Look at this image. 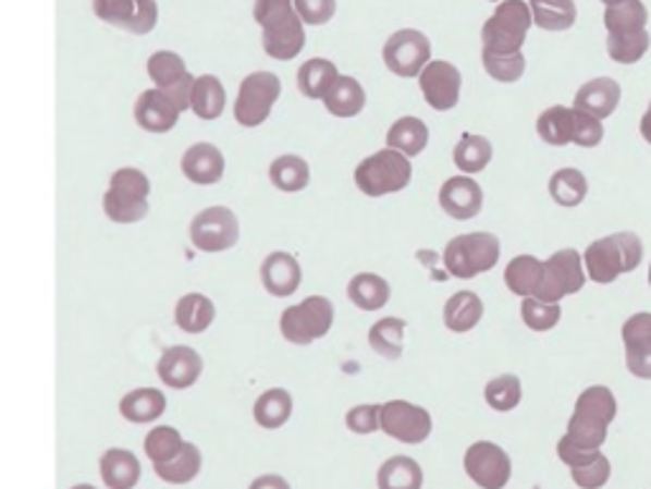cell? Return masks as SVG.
I'll return each instance as SVG.
<instances>
[{
  "label": "cell",
  "mask_w": 651,
  "mask_h": 489,
  "mask_svg": "<svg viewBox=\"0 0 651 489\" xmlns=\"http://www.w3.org/2000/svg\"><path fill=\"white\" fill-rule=\"evenodd\" d=\"M521 321L529 332H552L557 327L560 319H563V308L560 304H550V301H542L537 296L521 298Z\"/></svg>",
  "instance_id": "7dc6e473"
},
{
  "label": "cell",
  "mask_w": 651,
  "mask_h": 489,
  "mask_svg": "<svg viewBox=\"0 0 651 489\" xmlns=\"http://www.w3.org/2000/svg\"><path fill=\"white\" fill-rule=\"evenodd\" d=\"M260 283L272 298H291L303 283L300 260L287 250L265 255L260 262Z\"/></svg>",
  "instance_id": "ac0fdd59"
},
{
  "label": "cell",
  "mask_w": 651,
  "mask_h": 489,
  "mask_svg": "<svg viewBox=\"0 0 651 489\" xmlns=\"http://www.w3.org/2000/svg\"><path fill=\"white\" fill-rule=\"evenodd\" d=\"M603 5H616V3H621V0H601Z\"/></svg>",
  "instance_id": "94428289"
},
{
  "label": "cell",
  "mask_w": 651,
  "mask_h": 489,
  "mask_svg": "<svg viewBox=\"0 0 651 489\" xmlns=\"http://www.w3.org/2000/svg\"><path fill=\"white\" fill-rule=\"evenodd\" d=\"M499 258H502V243L494 232H466L445 245L443 268L458 281H471L496 268Z\"/></svg>",
  "instance_id": "5b68a950"
},
{
  "label": "cell",
  "mask_w": 651,
  "mask_h": 489,
  "mask_svg": "<svg viewBox=\"0 0 651 489\" xmlns=\"http://www.w3.org/2000/svg\"><path fill=\"white\" fill-rule=\"evenodd\" d=\"M148 77L153 80V85L158 89H163V93H171V89H176L181 82L192 77L186 70V62L181 59L176 51H156V54H150L148 59Z\"/></svg>",
  "instance_id": "7bdbcfd3"
},
{
  "label": "cell",
  "mask_w": 651,
  "mask_h": 489,
  "mask_svg": "<svg viewBox=\"0 0 651 489\" xmlns=\"http://www.w3.org/2000/svg\"><path fill=\"white\" fill-rule=\"evenodd\" d=\"M573 133L575 115L573 108H565V105H552V108L542 110L540 118H537V135H540V140L548 143V146H567V143H573Z\"/></svg>",
  "instance_id": "74e56055"
},
{
  "label": "cell",
  "mask_w": 651,
  "mask_h": 489,
  "mask_svg": "<svg viewBox=\"0 0 651 489\" xmlns=\"http://www.w3.org/2000/svg\"><path fill=\"white\" fill-rule=\"evenodd\" d=\"M621 340L624 347H641L651 342V311L631 314L621 327Z\"/></svg>",
  "instance_id": "db71d44e"
},
{
  "label": "cell",
  "mask_w": 651,
  "mask_h": 489,
  "mask_svg": "<svg viewBox=\"0 0 651 489\" xmlns=\"http://www.w3.org/2000/svg\"><path fill=\"white\" fill-rule=\"evenodd\" d=\"M621 105V85L613 77H595L575 93L573 108L598 120L611 118Z\"/></svg>",
  "instance_id": "7402d4cb"
},
{
  "label": "cell",
  "mask_w": 651,
  "mask_h": 489,
  "mask_svg": "<svg viewBox=\"0 0 651 489\" xmlns=\"http://www.w3.org/2000/svg\"><path fill=\"white\" fill-rule=\"evenodd\" d=\"M293 5L308 26H326L336 16V0H293Z\"/></svg>",
  "instance_id": "f5cc1de1"
},
{
  "label": "cell",
  "mask_w": 651,
  "mask_h": 489,
  "mask_svg": "<svg viewBox=\"0 0 651 489\" xmlns=\"http://www.w3.org/2000/svg\"><path fill=\"white\" fill-rule=\"evenodd\" d=\"M544 278V260L535 258V255H517L509 260V266L504 268V283L509 293L519 298L537 296Z\"/></svg>",
  "instance_id": "f546056e"
},
{
  "label": "cell",
  "mask_w": 651,
  "mask_h": 489,
  "mask_svg": "<svg viewBox=\"0 0 651 489\" xmlns=\"http://www.w3.org/2000/svg\"><path fill=\"white\" fill-rule=\"evenodd\" d=\"M535 26L527 0H502L496 11L481 26L483 51L494 54H517L525 47L529 28Z\"/></svg>",
  "instance_id": "52a82bcc"
},
{
  "label": "cell",
  "mask_w": 651,
  "mask_h": 489,
  "mask_svg": "<svg viewBox=\"0 0 651 489\" xmlns=\"http://www.w3.org/2000/svg\"><path fill=\"white\" fill-rule=\"evenodd\" d=\"M494 158V146L487 135H476V133H464L453 148V163H456L460 174L474 176L487 171V167Z\"/></svg>",
  "instance_id": "836d02e7"
},
{
  "label": "cell",
  "mask_w": 651,
  "mask_h": 489,
  "mask_svg": "<svg viewBox=\"0 0 651 489\" xmlns=\"http://www.w3.org/2000/svg\"><path fill=\"white\" fill-rule=\"evenodd\" d=\"M380 411L382 405H374V403H361V405H354L346 413V428H349L352 433L357 436H369L374 431H380Z\"/></svg>",
  "instance_id": "816d5d0a"
},
{
  "label": "cell",
  "mask_w": 651,
  "mask_h": 489,
  "mask_svg": "<svg viewBox=\"0 0 651 489\" xmlns=\"http://www.w3.org/2000/svg\"><path fill=\"white\" fill-rule=\"evenodd\" d=\"M380 431L400 443H426L433 433V416L410 401H388L380 411Z\"/></svg>",
  "instance_id": "7c38bea8"
},
{
  "label": "cell",
  "mask_w": 651,
  "mask_h": 489,
  "mask_svg": "<svg viewBox=\"0 0 651 489\" xmlns=\"http://www.w3.org/2000/svg\"><path fill=\"white\" fill-rule=\"evenodd\" d=\"M150 179L146 171L123 167L112 171L110 186L102 197V212L115 224H138L150 212Z\"/></svg>",
  "instance_id": "3957f363"
},
{
  "label": "cell",
  "mask_w": 651,
  "mask_h": 489,
  "mask_svg": "<svg viewBox=\"0 0 651 489\" xmlns=\"http://www.w3.org/2000/svg\"><path fill=\"white\" fill-rule=\"evenodd\" d=\"M339 77H342V74H339L334 62H329V59L323 57H316L300 64L298 74H295V82H298V89L303 97L323 102L326 95L331 93V87L336 85Z\"/></svg>",
  "instance_id": "f1b7e54d"
},
{
  "label": "cell",
  "mask_w": 651,
  "mask_h": 489,
  "mask_svg": "<svg viewBox=\"0 0 651 489\" xmlns=\"http://www.w3.org/2000/svg\"><path fill=\"white\" fill-rule=\"evenodd\" d=\"M72 489H97V487H93V485H74Z\"/></svg>",
  "instance_id": "91938a15"
},
{
  "label": "cell",
  "mask_w": 651,
  "mask_h": 489,
  "mask_svg": "<svg viewBox=\"0 0 651 489\" xmlns=\"http://www.w3.org/2000/svg\"><path fill=\"white\" fill-rule=\"evenodd\" d=\"M643 262V243L636 232H613L598 237L582 253L586 276L598 285H609L618 276L634 273Z\"/></svg>",
  "instance_id": "7a4b0ae2"
},
{
  "label": "cell",
  "mask_w": 651,
  "mask_h": 489,
  "mask_svg": "<svg viewBox=\"0 0 651 489\" xmlns=\"http://www.w3.org/2000/svg\"><path fill=\"white\" fill-rule=\"evenodd\" d=\"M255 424L265 431H278L293 418V395L285 388H270L257 395L253 405Z\"/></svg>",
  "instance_id": "83f0119b"
},
{
  "label": "cell",
  "mask_w": 651,
  "mask_h": 489,
  "mask_svg": "<svg viewBox=\"0 0 651 489\" xmlns=\"http://www.w3.org/2000/svg\"><path fill=\"white\" fill-rule=\"evenodd\" d=\"M570 477L580 489H603L611 481V462L603 451H598L578 466H573Z\"/></svg>",
  "instance_id": "681fc988"
},
{
  "label": "cell",
  "mask_w": 651,
  "mask_h": 489,
  "mask_svg": "<svg viewBox=\"0 0 651 489\" xmlns=\"http://www.w3.org/2000/svg\"><path fill=\"white\" fill-rule=\"evenodd\" d=\"M165 408H169V401H165L163 390L158 388H135L120 398V416L135 426L156 424Z\"/></svg>",
  "instance_id": "cb8c5ba5"
},
{
  "label": "cell",
  "mask_w": 651,
  "mask_h": 489,
  "mask_svg": "<svg viewBox=\"0 0 651 489\" xmlns=\"http://www.w3.org/2000/svg\"><path fill=\"white\" fill-rule=\"evenodd\" d=\"M156 372L165 388L188 390L199 382L204 372V359L188 344H173V347H165L161 352V357L156 363Z\"/></svg>",
  "instance_id": "2e32d148"
},
{
  "label": "cell",
  "mask_w": 651,
  "mask_h": 489,
  "mask_svg": "<svg viewBox=\"0 0 651 489\" xmlns=\"http://www.w3.org/2000/svg\"><path fill=\"white\" fill-rule=\"evenodd\" d=\"M201 464H204L201 449L196 447V443L186 441L171 462L158 464L153 469L165 485H188V481H194L201 474Z\"/></svg>",
  "instance_id": "60d3db41"
},
{
  "label": "cell",
  "mask_w": 651,
  "mask_h": 489,
  "mask_svg": "<svg viewBox=\"0 0 651 489\" xmlns=\"http://www.w3.org/2000/svg\"><path fill=\"white\" fill-rule=\"evenodd\" d=\"M247 489H291V481L280 474H260V477L249 481Z\"/></svg>",
  "instance_id": "6f0895ef"
},
{
  "label": "cell",
  "mask_w": 651,
  "mask_h": 489,
  "mask_svg": "<svg viewBox=\"0 0 651 489\" xmlns=\"http://www.w3.org/2000/svg\"><path fill=\"white\" fill-rule=\"evenodd\" d=\"M184 436H181L179 428L173 426H153L146 433V441H143V449H146V456L153 462V466L171 462L173 456L179 454L181 447H184Z\"/></svg>",
  "instance_id": "bcb514c9"
},
{
  "label": "cell",
  "mask_w": 651,
  "mask_h": 489,
  "mask_svg": "<svg viewBox=\"0 0 651 489\" xmlns=\"http://www.w3.org/2000/svg\"><path fill=\"white\" fill-rule=\"evenodd\" d=\"M295 11L293 0H255V9H253V16L257 21V26H270L275 24V21L291 16Z\"/></svg>",
  "instance_id": "11a10c76"
},
{
  "label": "cell",
  "mask_w": 651,
  "mask_h": 489,
  "mask_svg": "<svg viewBox=\"0 0 651 489\" xmlns=\"http://www.w3.org/2000/svg\"><path fill=\"white\" fill-rule=\"evenodd\" d=\"M649 24V11L641 0H621L616 5H605L603 26L609 34L643 32Z\"/></svg>",
  "instance_id": "b9f144b4"
},
{
  "label": "cell",
  "mask_w": 651,
  "mask_h": 489,
  "mask_svg": "<svg viewBox=\"0 0 651 489\" xmlns=\"http://www.w3.org/2000/svg\"><path fill=\"white\" fill-rule=\"evenodd\" d=\"M548 192L557 207H580L588 197V179L580 169H557L555 174L550 176Z\"/></svg>",
  "instance_id": "ab89813d"
},
{
  "label": "cell",
  "mask_w": 651,
  "mask_h": 489,
  "mask_svg": "<svg viewBox=\"0 0 651 489\" xmlns=\"http://www.w3.org/2000/svg\"><path fill=\"white\" fill-rule=\"evenodd\" d=\"M334 319V301L316 293V296L303 298L300 304L287 306L280 314V334H283L285 342L295 344V347H308V344L323 340L331 332Z\"/></svg>",
  "instance_id": "8992f818"
},
{
  "label": "cell",
  "mask_w": 651,
  "mask_h": 489,
  "mask_svg": "<svg viewBox=\"0 0 651 489\" xmlns=\"http://www.w3.org/2000/svg\"><path fill=\"white\" fill-rule=\"evenodd\" d=\"M226 161L224 154L219 150L214 143L199 140L194 146H188L181 156V174H184L186 182L196 186H214L224 179Z\"/></svg>",
  "instance_id": "d6986e66"
},
{
  "label": "cell",
  "mask_w": 651,
  "mask_h": 489,
  "mask_svg": "<svg viewBox=\"0 0 651 489\" xmlns=\"http://www.w3.org/2000/svg\"><path fill=\"white\" fill-rule=\"evenodd\" d=\"M226 108V89L222 80L214 77V74H201L196 77L194 89H192V110L196 118L201 120H217L222 118Z\"/></svg>",
  "instance_id": "8d00e7d4"
},
{
  "label": "cell",
  "mask_w": 651,
  "mask_h": 489,
  "mask_svg": "<svg viewBox=\"0 0 651 489\" xmlns=\"http://www.w3.org/2000/svg\"><path fill=\"white\" fill-rule=\"evenodd\" d=\"M420 93L426 97V102L435 112H449L460 100V87H464V77H460L458 66L445 62V59H433L418 77Z\"/></svg>",
  "instance_id": "9a60e30c"
},
{
  "label": "cell",
  "mask_w": 651,
  "mask_h": 489,
  "mask_svg": "<svg viewBox=\"0 0 651 489\" xmlns=\"http://www.w3.org/2000/svg\"><path fill=\"white\" fill-rule=\"evenodd\" d=\"M382 59L392 74L413 80L420 77V72L433 62V47H430L428 36L418 28H400L384 44Z\"/></svg>",
  "instance_id": "8fae6325"
},
{
  "label": "cell",
  "mask_w": 651,
  "mask_h": 489,
  "mask_svg": "<svg viewBox=\"0 0 651 489\" xmlns=\"http://www.w3.org/2000/svg\"><path fill=\"white\" fill-rule=\"evenodd\" d=\"M649 285H651V266H649Z\"/></svg>",
  "instance_id": "6125c7cd"
},
{
  "label": "cell",
  "mask_w": 651,
  "mask_h": 489,
  "mask_svg": "<svg viewBox=\"0 0 651 489\" xmlns=\"http://www.w3.org/2000/svg\"><path fill=\"white\" fill-rule=\"evenodd\" d=\"M481 64H483V72H487L491 80L502 82V85H514V82H519L525 77V70H527V59L521 51H517V54H494V51L481 49Z\"/></svg>",
  "instance_id": "c3c4849f"
},
{
  "label": "cell",
  "mask_w": 651,
  "mask_h": 489,
  "mask_svg": "<svg viewBox=\"0 0 651 489\" xmlns=\"http://www.w3.org/2000/svg\"><path fill=\"white\" fill-rule=\"evenodd\" d=\"M521 395H525V390H521L519 375L514 372L496 375V378L489 380L487 388H483V401L496 413H509L517 408L521 403Z\"/></svg>",
  "instance_id": "ee69618b"
},
{
  "label": "cell",
  "mask_w": 651,
  "mask_h": 489,
  "mask_svg": "<svg viewBox=\"0 0 651 489\" xmlns=\"http://www.w3.org/2000/svg\"><path fill=\"white\" fill-rule=\"evenodd\" d=\"M283 93V82L272 72H253L242 80L234 100V123L242 127H260L268 123L272 108Z\"/></svg>",
  "instance_id": "ba28073f"
},
{
  "label": "cell",
  "mask_w": 651,
  "mask_h": 489,
  "mask_svg": "<svg viewBox=\"0 0 651 489\" xmlns=\"http://www.w3.org/2000/svg\"><path fill=\"white\" fill-rule=\"evenodd\" d=\"M323 105H326V110H329V115L349 120V118L361 115V110H365V105H367V93H365V87H361L359 80L342 74V77L336 80V85L331 87V93L326 95Z\"/></svg>",
  "instance_id": "d6a6232c"
},
{
  "label": "cell",
  "mask_w": 651,
  "mask_h": 489,
  "mask_svg": "<svg viewBox=\"0 0 651 489\" xmlns=\"http://www.w3.org/2000/svg\"><path fill=\"white\" fill-rule=\"evenodd\" d=\"M529 11L542 32H567L578 21L575 0H529Z\"/></svg>",
  "instance_id": "f35d334b"
},
{
  "label": "cell",
  "mask_w": 651,
  "mask_h": 489,
  "mask_svg": "<svg viewBox=\"0 0 651 489\" xmlns=\"http://www.w3.org/2000/svg\"><path fill=\"white\" fill-rule=\"evenodd\" d=\"M268 176H270V184L275 186L278 192L298 194L303 190H308L310 167H308V161L303 156L283 154V156L272 158Z\"/></svg>",
  "instance_id": "1f68e13d"
},
{
  "label": "cell",
  "mask_w": 651,
  "mask_h": 489,
  "mask_svg": "<svg viewBox=\"0 0 651 489\" xmlns=\"http://www.w3.org/2000/svg\"><path fill=\"white\" fill-rule=\"evenodd\" d=\"M426 474L413 456L397 454L390 456L377 469V489H422Z\"/></svg>",
  "instance_id": "d590c367"
},
{
  "label": "cell",
  "mask_w": 651,
  "mask_h": 489,
  "mask_svg": "<svg viewBox=\"0 0 651 489\" xmlns=\"http://www.w3.org/2000/svg\"><path fill=\"white\" fill-rule=\"evenodd\" d=\"M649 47H651V36L647 28L634 34H609V39H605V51H609V57L618 64L641 62V59L647 57Z\"/></svg>",
  "instance_id": "f6af8a7d"
},
{
  "label": "cell",
  "mask_w": 651,
  "mask_h": 489,
  "mask_svg": "<svg viewBox=\"0 0 651 489\" xmlns=\"http://www.w3.org/2000/svg\"><path fill=\"white\" fill-rule=\"evenodd\" d=\"M188 240L199 253H226L239 243V217L224 205H211L194 215L188 224Z\"/></svg>",
  "instance_id": "9c48e42d"
},
{
  "label": "cell",
  "mask_w": 651,
  "mask_h": 489,
  "mask_svg": "<svg viewBox=\"0 0 651 489\" xmlns=\"http://www.w3.org/2000/svg\"><path fill=\"white\" fill-rule=\"evenodd\" d=\"M639 131H641V138L647 140L649 146H651V102H649L647 112H643V118H641V123H639Z\"/></svg>",
  "instance_id": "680465c9"
},
{
  "label": "cell",
  "mask_w": 651,
  "mask_h": 489,
  "mask_svg": "<svg viewBox=\"0 0 651 489\" xmlns=\"http://www.w3.org/2000/svg\"><path fill=\"white\" fill-rule=\"evenodd\" d=\"M430 143V127L426 120L415 115H403L390 125L388 148H395L407 158L420 156Z\"/></svg>",
  "instance_id": "4dcf8cb0"
},
{
  "label": "cell",
  "mask_w": 651,
  "mask_h": 489,
  "mask_svg": "<svg viewBox=\"0 0 651 489\" xmlns=\"http://www.w3.org/2000/svg\"><path fill=\"white\" fill-rule=\"evenodd\" d=\"M140 474V462L133 451L112 447L100 456V477L108 489H135Z\"/></svg>",
  "instance_id": "d4e9b609"
},
{
  "label": "cell",
  "mask_w": 651,
  "mask_h": 489,
  "mask_svg": "<svg viewBox=\"0 0 651 489\" xmlns=\"http://www.w3.org/2000/svg\"><path fill=\"white\" fill-rule=\"evenodd\" d=\"M491 3H502V0H491Z\"/></svg>",
  "instance_id": "be15d7a7"
},
{
  "label": "cell",
  "mask_w": 651,
  "mask_h": 489,
  "mask_svg": "<svg viewBox=\"0 0 651 489\" xmlns=\"http://www.w3.org/2000/svg\"><path fill=\"white\" fill-rule=\"evenodd\" d=\"M413 182L410 158L395 148H380L377 154L367 156L354 169V184L369 199L390 197V194L405 192Z\"/></svg>",
  "instance_id": "277c9868"
},
{
  "label": "cell",
  "mask_w": 651,
  "mask_h": 489,
  "mask_svg": "<svg viewBox=\"0 0 651 489\" xmlns=\"http://www.w3.org/2000/svg\"><path fill=\"white\" fill-rule=\"evenodd\" d=\"M575 115V133H573V143L580 148H598L603 143V120H598L588 112H580L573 108Z\"/></svg>",
  "instance_id": "f907efd6"
},
{
  "label": "cell",
  "mask_w": 651,
  "mask_h": 489,
  "mask_svg": "<svg viewBox=\"0 0 651 489\" xmlns=\"http://www.w3.org/2000/svg\"><path fill=\"white\" fill-rule=\"evenodd\" d=\"M303 47H306V28L295 11L275 24L262 26V49L275 62H291L300 54Z\"/></svg>",
  "instance_id": "44dd1931"
},
{
  "label": "cell",
  "mask_w": 651,
  "mask_h": 489,
  "mask_svg": "<svg viewBox=\"0 0 651 489\" xmlns=\"http://www.w3.org/2000/svg\"><path fill=\"white\" fill-rule=\"evenodd\" d=\"M618 403L611 388L590 386L575 401L573 416L567 420V431L557 441V456L567 469L588 462L603 449L609 439V428L616 420Z\"/></svg>",
  "instance_id": "6da1fadb"
},
{
  "label": "cell",
  "mask_w": 651,
  "mask_h": 489,
  "mask_svg": "<svg viewBox=\"0 0 651 489\" xmlns=\"http://www.w3.org/2000/svg\"><path fill=\"white\" fill-rule=\"evenodd\" d=\"M133 115H135V123H138L146 133L163 135V133H171L173 127L179 125L181 110L173 105V100L163 93V89L153 87V89H146V93H140L138 100H135Z\"/></svg>",
  "instance_id": "ffe728a7"
},
{
  "label": "cell",
  "mask_w": 651,
  "mask_h": 489,
  "mask_svg": "<svg viewBox=\"0 0 651 489\" xmlns=\"http://www.w3.org/2000/svg\"><path fill=\"white\" fill-rule=\"evenodd\" d=\"M483 319V301L476 291H458L445 301L443 323L453 334H468Z\"/></svg>",
  "instance_id": "484cf974"
},
{
  "label": "cell",
  "mask_w": 651,
  "mask_h": 489,
  "mask_svg": "<svg viewBox=\"0 0 651 489\" xmlns=\"http://www.w3.org/2000/svg\"><path fill=\"white\" fill-rule=\"evenodd\" d=\"M95 16L105 24L146 36L158 26L156 0H93Z\"/></svg>",
  "instance_id": "5bb4252c"
},
{
  "label": "cell",
  "mask_w": 651,
  "mask_h": 489,
  "mask_svg": "<svg viewBox=\"0 0 651 489\" xmlns=\"http://www.w3.org/2000/svg\"><path fill=\"white\" fill-rule=\"evenodd\" d=\"M217 319V306L207 293H184L173 306V321L184 334H204Z\"/></svg>",
  "instance_id": "603a6c76"
},
{
  "label": "cell",
  "mask_w": 651,
  "mask_h": 489,
  "mask_svg": "<svg viewBox=\"0 0 651 489\" xmlns=\"http://www.w3.org/2000/svg\"><path fill=\"white\" fill-rule=\"evenodd\" d=\"M586 281L588 276L586 266H582V255L575 247H563V250L552 253L544 260V278L540 291H537V298L560 304L563 298L580 293Z\"/></svg>",
  "instance_id": "30bf717a"
},
{
  "label": "cell",
  "mask_w": 651,
  "mask_h": 489,
  "mask_svg": "<svg viewBox=\"0 0 651 489\" xmlns=\"http://www.w3.org/2000/svg\"><path fill=\"white\" fill-rule=\"evenodd\" d=\"M626 350V370L639 380H651V342Z\"/></svg>",
  "instance_id": "9f6ffc18"
},
{
  "label": "cell",
  "mask_w": 651,
  "mask_h": 489,
  "mask_svg": "<svg viewBox=\"0 0 651 489\" xmlns=\"http://www.w3.org/2000/svg\"><path fill=\"white\" fill-rule=\"evenodd\" d=\"M346 296L359 311H380L390 304L392 298V285L388 278H382L380 273H357L349 278L346 283Z\"/></svg>",
  "instance_id": "4316f807"
},
{
  "label": "cell",
  "mask_w": 651,
  "mask_h": 489,
  "mask_svg": "<svg viewBox=\"0 0 651 489\" xmlns=\"http://www.w3.org/2000/svg\"><path fill=\"white\" fill-rule=\"evenodd\" d=\"M405 332H407L405 319H400V316H384V319L374 321L372 327H369L367 342L377 355L395 363V359L403 357L405 352Z\"/></svg>",
  "instance_id": "e575fe53"
},
{
  "label": "cell",
  "mask_w": 651,
  "mask_h": 489,
  "mask_svg": "<svg viewBox=\"0 0 651 489\" xmlns=\"http://www.w3.org/2000/svg\"><path fill=\"white\" fill-rule=\"evenodd\" d=\"M464 472L479 489H504L512 479V459L494 441H476L464 454Z\"/></svg>",
  "instance_id": "4fadbf2b"
},
{
  "label": "cell",
  "mask_w": 651,
  "mask_h": 489,
  "mask_svg": "<svg viewBox=\"0 0 651 489\" xmlns=\"http://www.w3.org/2000/svg\"><path fill=\"white\" fill-rule=\"evenodd\" d=\"M438 205L449 217L458 222H468L481 215L483 209V190L474 176H451L445 179L441 192H438Z\"/></svg>",
  "instance_id": "e0dca14e"
}]
</instances>
